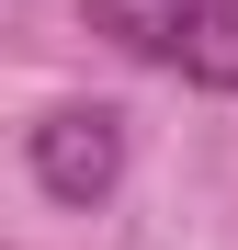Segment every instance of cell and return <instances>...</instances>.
Segmentation results:
<instances>
[{"label": "cell", "mask_w": 238, "mask_h": 250, "mask_svg": "<svg viewBox=\"0 0 238 250\" xmlns=\"http://www.w3.org/2000/svg\"><path fill=\"white\" fill-rule=\"evenodd\" d=\"M79 23L159 80L238 91V0H79Z\"/></svg>", "instance_id": "6da1fadb"}, {"label": "cell", "mask_w": 238, "mask_h": 250, "mask_svg": "<svg viewBox=\"0 0 238 250\" xmlns=\"http://www.w3.org/2000/svg\"><path fill=\"white\" fill-rule=\"evenodd\" d=\"M34 182H46L57 205H102L113 182H125V114L113 103H57L46 125H34Z\"/></svg>", "instance_id": "7a4b0ae2"}]
</instances>
